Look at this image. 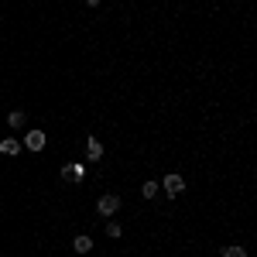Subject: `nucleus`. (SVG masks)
<instances>
[{"instance_id": "3", "label": "nucleus", "mask_w": 257, "mask_h": 257, "mask_svg": "<svg viewBox=\"0 0 257 257\" xmlns=\"http://www.w3.org/2000/svg\"><path fill=\"white\" fill-rule=\"evenodd\" d=\"M21 148H28V151H45V131H28V138H24V144Z\"/></svg>"}, {"instance_id": "10", "label": "nucleus", "mask_w": 257, "mask_h": 257, "mask_svg": "<svg viewBox=\"0 0 257 257\" xmlns=\"http://www.w3.org/2000/svg\"><path fill=\"white\" fill-rule=\"evenodd\" d=\"M223 257H247V250L240 243H230V247H223Z\"/></svg>"}, {"instance_id": "9", "label": "nucleus", "mask_w": 257, "mask_h": 257, "mask_svg": "<svg viewBox=\"0 0 257 257\" xmlns=\"http://www.w3.org/2000/svg\"><path fill=\"white\" fill-rule=\"evenodd\" d=\"M24 113H21V110H14V113H7V123H11V127H14V131H18V127H24Z\"/></svg>"}, {"instance_id": "2", "label": "nucleus", "mask_w": 257, "mask_h": 257, "mask_svg": "<svg viewBox=\"0 0 257 257\" xmlns=\"http://www.w3.org/2000/svg\"><path fill=\"white\" fill-rule=\"evenodd\" d=\"M96 213L99 216H113V213H120V196H113V192H110V196H99V202H96Z\"/></svg>"}, {"instance_id": "6", "label": "nucleus", "mask_w": 257, "mask_h": 257, "mask_svg": "<svg viewBox=\"0 0 257 257\" xmlns=\"http://www.w3.org/2000/svg\"><path fill=\"white\" fill-rule=\"evenodd\" d=\"M82 175H86V168H82V165H65V168H62V178H65V182H72V178L79 182Z\"/></svg>"}, {"instance_id": "12", "label": "nucleus", "mask_w": 257, "mask_h": 257, "mask_svg": "<svg viewBox=\"0 0 257 257\" xmlns=\"http://www.w3.org/2000/svg\"><path fill=\"white\" fill-rule=\"evenodd\" d=\"M86 7H99V0H86Z\"/></svg>"}, {"instance_id": "4", "label": "nucleus", "mask_w": 257, "mask_h": 257, "mask_svg": "<svg viewBox=\"0 0 257 257\" xmlns=\"http://www.w3.org/2000/svg\"><path fill=\"white\" fill-rule=\"evenodd\" d=\"M0 155H7V158L21 155V141L18 138H4V141H0Z\"/></svg>"}, {"instance_id": "5", "label": "nucleus", "mask_w": 257, "mask_h": 257, "mask_svg": "<svg viewBox=\"0 0 257 257\" xmlns=\"http://www.w3.org/2000/svg\"><path fill=\"white\" fill-rule=\"evenodd\" d=\"M72 250H76V254H89V250H93V237L79 233V237L72 240Z\"/></svg>"}, {"instance_id": "11", "label": "nucleus", "mask_w": 257, "mask_h": 257, "mask_svg": "<svg viewBox=\"0 0 257 257\" xmlns=\"http://www.w3.org/2000/svg\"><path fill=\"white\" fill-rule=\"evenodd\" d=\"M106 237H110V240L123 237V226H120V223H113V219H110V223H106Z\"/></svg>"}, {"instance_id": "7", "label": "nucleus", "mask_w": 257, "mask_h": 257, "mask_svg": "<svg viewBox=\"0 0 257 257\" xmlns=\"http://www.w3.org/2000/svg\"><path fill=\"white\" fill-rule=\"evenodd\" d=\"M86 155H89V161H99L103 158V144H99L96 138H89L86 141Z\"/></svg>"}, {"instance_id": "8", "label": "nucleus", "mask_w": 257, "mask_h": 257, "mask_svg": "<svg viewBox=\"0 0 257 257\" xmlns=\"http://www.w3.org/2000/svg\"><path fill=\"white\" fill-rule=\"evenodd\" d=\"M158 189H161L158 182H155V178H148V182L141 185V196H144V199H155V192H158Z\"/></svg>"}, {"instance_id": "1", "label": "nucleus", "mask_w": 257, "mask_h": 257, "mask_svg": "<svg viewBox=\"0 0 257 257\" xmlns=\"http://www.w3.org/2000/svg\"><path fill=\"white\" fill-rule=\"evenodd\" d=\"M158 185H161V189H165V192H168L172 199H178L182 192H185V182H182V175H175V172H172V175H165Z\"/></svg>"}]
</instances>
